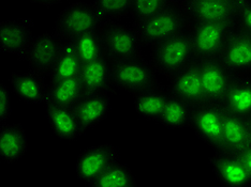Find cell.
<instances>
[{"mask_svg": "<svg viewBox=\"0 0 251 187\" xmlns=\"http://www.w3.org/2000/svg\"><path fill=\"white\" fill-rule=\"evenodd\" d=\"M143 46L152 47L178 33L189 30L190 20L178 5H171L151 18L133 21Z\"/></svg>", "mask_w": 251, "mask_h": 187, "instance_id": "obj_1", "label": "cell"}, {"mask_svg": "<svg viewBox=\"0 0 251 187\" xmlns=\"http://www.w3.org/2000/svg\"><path fill=\"white\" fill-rule=\"evenodd\" d=\"M193 60L195 53L187 30L152 46L150 61L158 75L171 78Z\"/></svg>", "mask_w": 251, "mask_h": 187, "instance_id": "obj_2", "label": "cell"}, {"mask_svg": "<svg viewBox=\"0 0 251 187\" xmlns=\"http://www.w3.org/2000/svg\"><path fill=\"white\" fill-rule=\"evenodd\" d=\"M158 73L151 61L143 56L111 62V79L113 91L135 94L155 86Z\"/></svg>", "mask_w": 251, "mask_h": 187, "instance_id": "obj_3", "label": "cell"}, {"mask_svg": "<svg viewBox=\"0 0 251 187\" xmlns=\"http://www.w3.org/2000/svg\"><path fill=\"white\" fill-rule=\"evenodd\" d=\"M106 21L99 14L94 4L73 3L58 14L55 30L62 40H74L89 32L102 31Z\"/></svg>", "mask_w": 251, "mask_h": 187, "instance_id": "obj_4", "label": "cell"}, {"mask_svg": "<svg viewBox=\"0 0 251 187\" xmlns=\"http://www.w3.org/2000/svg\"><path fill=\"white\" fill-rule=\"evenodd\" d=\"M234 28L226 22H193L189 32L195 59H218Z\"/></svg>", "mask_w": 251, "mask_h": 187, "instance_id": "obj_5", "label": "cell"}, {"mask_svg": "<svg viewBox=\"0 0 251 187\" xmlns=\"http://www.w3.org/2000/svg\"><path fill=\"white\" fill-rule=\"evenodd\" d=\"M189 128L215 152L224 151V108L220 104L205 102L196 106Z\"/></svg>", "mask_w": 251, "mask_h": 187, "instance_id": "obj_6", "label": "cell"}, {"mask_svg": "<svg viewBox=\"0 0 251 187\" xmlns=\"http://www.w3.org/2000/svg\"><path fill=\"white\" fill-rule=\"evenodd\" d=\"M104 55L111 62L142 56V44L133 26L110 22L101 31Z\"/></svg>", "mask_w": 251, "mask_h": 187, "instance_id": "obj_7", "label": "cell"}, {"mask_svg": "<svg viewBox=\"0 0 251 187\" xmlns=\"http://www.w3.org/2000/svg\"><path fill=\"white\" fill-rule=\"evenodd\" d=\"M245 1L246 0H176L175 4L178 5L193 22H226L235 26L238 13Z\"/></svg>", "mask_w": 251, "mask_h": 187, "instance_id": "obj_8", "label": "cell"}, {"mask_svg": "<svg viewBox=\"0 0 251 187\" xmlns=\"http://www.w3.org/2000/svg\"><path fill=\"white\" fill-rule=\"evenodd\" d=\"M118 162H121V155L115 145L103 144L90 146L77 156L75 164L76 177L89 187L102 173Z\"/></svg>", "mask_w": 251, "mask_h": 187, "instance_id": "obj_9", "label": "cell"}, {"mask_svg": "<svg viewBox=\"0 0 251 187\" xmlns=\"http://www.w3.org/2000/svg\"><path fill=\"white\" fill-rule=\"evenodd\" d=\"M64 40L56 32H45L33 40L27 54L30 70L43 76H50L61 54Z\"/></svg>", "mask_w": 251, "mask_h": 187, "instance_id": "obj_10", "label": "cell"}, {"mask_svg": "<svg viewBox=\"0 0 251 187\" xmlns=\"http://www.w3.org/2000/svg\"><path fill=\"white\" fill-rule=\"evenodd\" d=\"M31 19L10 20L0 22V49L3 53L18 56L26 60L31 44L35 40Z\"/></svg>", "mask_w": 251, "mask_h": 187, "instance_id": "obj_11", "label": "cell"}, {"mask_svg": "<svg viewBox=\"0 0 251 187\" xmlns=\"http://www.w3.org/2000/svg\"><path fill=\"white\" fill-rule=\"evenodd\" d=\"M199 63L205 101L221 105L236 75L227 70L219 59L199 60Z\"/></svg>", "mask_w": 251, "mask_h": 187, "instance_id": "obj_12", "label": "cell"}, {"mask_svg": "<svg viewBox=\"0 0 251 187\" xmlns=\"http://www.w3.org/2000/svg\"><path fill=\"white\" fill-rule=\"evenodd\" d=\"M218 59L234 75H251V37L249 33L234 28Z\"/></svg>", "mask_w": 251, "mask_h": 187, "instance_id": "obj_13", "label": "cell"}, {"mask_svg": "<svg viewBox=\"0 0 251 187\" xmlns=\"http://www.w3.org/2000/svg\"><path fill=\"white\" fill-rule=\"evenodd\" d=\"M169 89L174 96H177L195 107L206 102L199 60L191 61L184 69L169 78Z\"/></svg>", "mask_w": 251, "mask_h": 187, "instance_id": "obj_14", "label": "cell"}, {"mask_svg": "<svg viewBox=\"0 0 251 187\" xmlns=\"http://www.w3.org/2000/svg\"><path fill=\"white\" fill-rule=\"evenodd\" d=\"M215 177L222 187H250L251 174L236 154L215 152L209 157Z\"/></svg>", "mask_w": 251, "mask_h": 187, "instance_id": "obj_15", "label": "cell"}, {"mask_svg": "<svg viewBox=\"0 0 251 187\" xmlns=\"http://www.w3.org/2000/svg\"><path fill=\"white\" fill-rule=\"evenodd\" d=\"M170 96L169 87L158 83L155 86L132 95L134 109L140 117L159 123Z\"/></svg>", "mask_w": 251, "mask_h": 187, "instance_id": "obj_16", "label": "cell"}, {"mask_svg": "<svg viewBox=\"0 0 251 187\" xmlns=\"http://www.w3.org/2000/svg\"><path fill=\"white\" fill-rule=\"evenodd\" d=\"M43 75L37 72L12 73L10 77L11 88L14 94L26 104H44L47 99L48 86Z\"/></svg>", "mask_w": 251, "mask_h": 187, "instance_id": "obj_17", "label": "cell"}, {"mask_svg": "<svg viewBox=\"0 0 251 187\" xmlns=\"http://www.w3.org/2000/svg\"><path fill=\"white\" fill-rule=\"evenodd\" d=\"M84 131L94 128L103 122L112 110V102L108 93L85 94L74 106Z\"/></svg>", "mask_w": 251, "mask_h": 187, "instance_id": "obj_18", "label": "cell"}, {"mask_svg": "<svg viewBox=\"0 0 251 187\" xmlns=\"http://www.w3.org/2000/svg\"><path fill=\"white\" fill-rule=\"evenodd\" d=\"M28 138L20 123H5L0 126V158L5 164H15L25 156Z\"/></svg>", "mask_w": 251, "mask_h": 187, "instance_id": "obj_19", "label": "cell"}, {"mask_svg": "<svg viewBox=\"0 0 251 187\" xmlns=\"http://www.w3.org/2000/svg\"><path fill=\"white\" fill-rule=\"evenodd\" d=\"M47 117L50 129L61 140L74 141L85 133L74 107L47 106Z\"/></svg>", "mask_w": 251, "mask_h": 187, "instance_id": "obj_20", "label": "cell"}, {"mask_svg": "<svg viewBox=\"0 0 251 187\" xmlns=\"http://www.w3.org/2000/svg\"><path fill=\"white\" fill-rule=\"evenodd\" d=\"M81 81L85 94L110 93L113 91L111 79V61L106 57L83 65Z\"/></svg>", "mask_w": 251, "mask_h": 187, "instance_id": "obj_21", "label": "cell"}, {"mask_svg": "<svg viewBox=\"0 0 251 187\" xmlns=\"http://www.w3.org/2000/svg\"><path fill=\"white\" fill-rule=\"evenodd\" d=\"M85 95L81 77L50 82L45 106L74 107Z\"/></svg>", "mask_w": 251, "mask_h": 187, "instance_id": "obj_22", "label": "cell"}, {"mask_svg": "<svg viewBox=\"0 0 251 187\" xmlns=\"http://www.w3.org/2000/svg\"><path fill=\"white\" fill-rule=\"evenodd\" d=\"M251 144L246 118L224 109V151L237 154Z\"/></svg>", "mask_w": 251, "mask_h": 187, "instance_id": "obj_23", "label": "cell"}, {"mask_svg": "<svg viewBox=\"0 0 251 187\" xmlns=\"http://www.w3.org/2000/svg\"><path fill=\"white\" fill-rule=\"evenodd\" d=\"M221 106L226 111L239 117L251 115V75L236 76Z\"/></svg>", "mask_w": 251, "mask_h": 187, "instance_id": "obj_24", "label": "cell"}, {"mask_svg": "<svg viewBox=\"0 0 251 187\" xmlns=\"http://www.w3.org/2000/svg\"><path fill=\"white\" fill-rule=\"evenodd\" d=\"M195 106L171 93L159 124L168 129L189 128Z\"/></svg>", "mask_w": 251, "mask_h": 187, "instance_id": "obj_25", "label": "cell"}, {"mask_svg": "<svg viewBox=\"0 0 251 187\" xmlns=\"http://www.w3.org/2000/svg\"><path fill=\"white\" fill-rule=\"evenodd\" d=\"M83 65L73 42L71 40H67V41L64 40L61 54L49 76L50 82H58L77 77L81 75Z\"/></svg>", "mask_w": 251, "mask_h": 187, "instance_id": "obj_26", "label": "cell"}, {"mask_svg": "<svg viewBox=\"0 0 251 187\" xmlns=\"http://www.w3.org/2000/svg\"><path fill=\"white\" fill-rule=\"evenodd\" d=\"M138 181L126 164L118 162L102 173L89 187H136Z\"/></svg>", "mask_w": 251, "mask_h": 187, "instance_id": "obj_27", "label": "cell"}, {"mask_svg": "<svg viewBox=\"0 0 251 187\" xmlns=\"http://www.w3.org/2000/svg\"><path fill=\"white\" fill-rule=\"evenodd\" d=\"M76 49V53L83 64L98 60L105 57L101 31L89 32L86 35L71 40Z\"/></svg>", "mask_w": 251, "mask_h": 187, "instance_id": "obj_28", "label": "cell"}, {"mask_svg": "<svg viewBox=\"0 0 251 187\" xmlns=\"http://www.w3.org/2000/svg\"><path fill=\"white\" fill-rule=\"evenodd\" d=\"M93 4L106 24H110L131 15L133 0H94Z\"/></svg>", "mask_w": 251, "mask_h": 187, "instance_id": "obj_29", "label": "cell"}, {"mask_svg": "<svg viewBox=\"0 0 251 187\" xmlns=\"http://www.w3.org/2000/svg\"><path fill=\"white\" fill-rule=\"evenodd\" d=\"M175 2L176 0H133L131 16L133 21H143L174 5Z\"/></svg>", "mask_w": 251, "mask_h": 187, "instance_id": "obj_30", "label": "cell"}, {"mask_svg": "<svg viewBox=\"0 0 251 187\" xmlns=\"http://www.w3.org/2000/svg\"><path fill=\"white\" fill-rule=\"evenodd\" d=\"M12 115L10 90L4 83H0V124L8 123Z\"/></svg>", "mask_w": 251, "mask_h": 187, "instance_id": "obj_31", "label": "cell"}, {"mask_svg": "<svg viewBox=\"0 0 251 187\" xmlns=\"http://www.w3.org/2000/svg\"><path fill=\"white\" fill-rule=\"evenodd\" d=\"M235 28L246 32L251 31V0H246L242 5L235 22Z\"/></svg>", "mask_w": 251, "mask_h": 187, "instance_id": "obj_32", "label": "cell"}, {"mask_svg": "<svg viewBox=\"0 0 251 187\" xmlns=\"http://www.w3.org/2000/svg\"><path fill=\"white\" fill-rule=\"evenodd\" d=\"M236 155L244 164V166L246 167L248 172L251 174V144L247 145L245 149H243L241 152L237 153Z\"/></svg>", "mask_w": 251, "mask_h": 187, "instance_id": "obj_33", "label": "cell"}, {"mask_svg": "<svg viewBox=\"0 0 251 187\" xmlns=\"http://www.w3.org/2000/svg\"><path fill=\"white\" fill-rule=\"evenodd\" d=\"M28 1L35 4L45 5V7H52V5H56L61 3L64 0H28Z\"/></svg>", "mask_w": 251, "mask_h": 187, "instance_id": "obj_34", "label": "cell"}, {"mask_svg": "<svg viewBox=\"0 0 251 187\" xmlns=\"http://www.w3.org/2000/svg\"><path fill=\"white\" fill-rule=\"evenodd\" d=\"M247 120V125H248V129H249V134H250V137H251V115L249 117L246 118Z\"/></svg>", "mask_w": 251, "mask_h": 187, "instance_id": "obj_35", "label": "cell"}, {"mask_svg": "<svg viewBox=\"0 0 251 187\" xmlns=\"http://www.w3.org/2000/svg\"><path fill=\"white\" fill-rule=\"evenodd\" d=\"M190 1H212V0H190Z\"/></svg>", "mask_w": 251, "mask_h": 187, "instance_id": "obj_36", "label": "cell"}, {"mask_svg": "<svg viewBox=\"0 0 251 187\" xmlns=\"http://www.w3.org/2000/svg\"><path fill=\"white\" fill-rule=\"evenodd\" d=\"M248 33H249V35H250V37H251V31H250V32H248Z\"/></svg>", "mask_w": 251, "mask_h": 187, "instance_id": "obj_37", "label": "cell"}]
</instances>
